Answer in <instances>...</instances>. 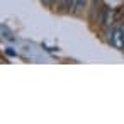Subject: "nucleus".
<instances>
[{
	"label": "nucleus",
	"mask_w": 124,
	"mask_h": 124,
	"mask_svg": "<svg viewBox=\"0 0 124 124\" xmlns=\"http://www.w3.org/2000/svg\"><path fill=\"white\" fill-rule=\"evenodd\" d=\"M119 29H121V32H122V38H124V21H121V24H119Z\"/></svg>",
	"instance_id": "obj_5"
},
{
	"label": "nucleus",
	"mask_w": 124,
	"mask_h": 124,
	"mask_svg": "<svg viewBox=\"0 0 124 124\" xmlns=\"http://www.w3.org/2000/svg\"><path fill=\"white\" fill-rule=\"evenodd\" d=\"M88 5V0H73V12L75 16H82Z\"/></svg>",
	"instance_id": "obj_3"
},
{
	"label": "nucleus",
	"mask_w": 124,
	"mask_h": 124,
	"mask_svg": "<svg viewBox=\"0 0 124 124\" xmlns=\"http://www.w3.org/2000/svg\"><path fill=\"white\" fill-rule=\"evenodd\" d=\"M41 2H43L44 5H54V4L58 2V0H41Z\"/></svg>",
	"instance_id": "obj_4"
},
{
	"label": "nucleus",
	"mask_w": 124,
	"mask_h": 124,
	"mask_svg": "<svg viewBox=\"0 0 124 124\" xmlns=\"http://www.w3.org/2000/svg\"><path fill=\"white\" fill-rule=\"evenodd\" d=\"M122 53H124V48H122Z\"/></svg>",
	"instance_id": "obj_6"
},
{
	"label": "nucleus",
	"mask_w": 124,
	"mask_h": 124,
	"mask_svg": "<svg viewBox=\"0 0 124 124\" xmlns=\"http://www.w3.org/2000/svg\"><path fill=\"white\" fill-rule=\"evenodd\" d=\"M99 22H100V26H102L104 29H109L110 26H114V22H116V14H114V10L109 9V7H102V9H100V16H99Z\"/></svg>",
	"instance_id": "obj_1"
},
{
	"label": "nucleus",
	"mask_w": 124,
	"mask_h": 124,
	"mask_svg": "<svg viewBox=\"0 0 124 124\" xmlns=\"http://www.w3.org/2000/svg\"><path fill=\"white\" fill-rule=\"evenodd\" d=\"M107 41L110 43V46H114L116 49H121V51H122V48H124V38H122V32H121L119 26L114 27L112 31H109Z\"/></svg>",
	"instance_id": "obj_2"
}]
</instances>
